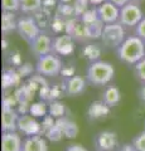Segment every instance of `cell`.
<instances>
[{
  "mask_svg": "<svg viewBox=\"0 0 145 151\" xmlns=\"http://www.w3.org/2000/svg\"><path fill=\"white\" fill-rule=\"evenodd\" d=\"M63 93L69 97L78 96L86 91V81L81 76H71V77H64L62 83Z\"/></svg>",
  "mask_w": 145,
  "mask_h": 151,
  "instance_id": "9",
  "label": "cell"
},
{
  "mask_svg": "<svg viewBox=\"0 0 145 151\" xmlns=\"http://www.w3.org/2000/svg\"><path fill=\"white\" fill-rule=\"evenodd\" d=\"M96 151H112L118 145V135L112 131H100L93 139Z\"/></svg>",
  "mask_w": 145,
  "mask_h": 151,
  "instance_id": "7",
  "label": "cell"
},
{
  "mask_svg": "<svg viewBox=\"0 0 145 151\" xmlns=\"http://www.w3.org/2000/svg\"><path fill=\"white\" fill-rule=\"evenodd\" d=\"M131 1H135V3H140V1H143V0H131Z\"/></svg>",
  "mask_w": 145,
  "mask_h": 151,
  "instance_id": "38",
  "label": "cell"
},
{
  "mask_svg": "<svg viewBox=\"0 0 145 151\" xmlns=\"http://www.w3.org/2000/svg\"><path fill=\"white\" fill-rule=\"evenodd\" d=\"M62 60L56 53H48L42 55L37 59L35 70L38 74H42L44 77H56L62 72Z\"/></svg>",
  "mask_w": 145,
  "mask_h": 151,
  "instance_id": "3",
  "label": "cell"
},
{
  "mask_svg": "<svg viewBox=\"0 0 145 151\" xmlns=\"http://www.w3.org/2000/svg\"><path fill=\"white\" fill-rule=\"evenodd\" d=\"M52 43H53L52 38L44 34V33H40L29 45H30L32 53H33L37 58H39L42 55L52 53Z\"/></svg>",
  "mask_w": 145,
  "mask_h": 151,
  "instance_id": "11",
  "label": "cell"
},
{
  "mask_svg": "<svg viewBox=\"0 0 145 151\" xmlns=\"http://www.w3.org/2000/svg\"><path fill=\"white\" fill-rule=\"evenodd\" d=\"M96 12H97V17L104 24H111V23L119 22L120 8L115 5V4L107 1V0L97 6Z\"/></svg>",
  "mask_w": 145,
  "mask_h": 151,
  "instance_id": "8",
  "label": "cell"
},
{
  "mask_svg": "<svg viewBox=\"0 0 145 151\" xmlns=\"http://www.w3.org/2000/svg\"><path fill=\"white\" fill-rule=\"evenodd\" d=\"M47 141L42 137V135H33L28 136L23 141V149L22 151H47Z\"/></svg>",
  "mask_w": 145,
  "mask_h": 151,
  "instance_id": "15",
  "label": "cell"
},
{
  "mask_svg": "<svg viewBox=\"0 0 145 151\" xmlns=\"http://www.w3.org/2000/svg\"><path fill=\"white\" fill-rule=\"evenodd\" d=\"M134 74L139 82L145 83V57L136 64H134Z\"/></svg>",
  "mask_w": 145,
  "mask_h": 151,
  "instance_id": "26",
  "label": "cell"
},
{
  "mask_svg": "<svg viewBox=\"0 0 145 151\" xmlns=\"http://www.w3.org/2000/svg\"><path fill=\"white\" fill-rule=\"evenodd\" d=\"M118 151H138V150L134 147L133 144H124Z\"/></svg>",
  "mask_w": 145,
  "mask_h": 151,
  "instance_id": "35",
  "label": "cell"
},
{
  "mask_svg": "<svg viewBox=\"0 0 145 151\" xmlns=\"http://www.w3.org/2000/svg\"><path fill=\"white\" fill-rule=\"evenodd\" d=\"M17 23L15 20V15L14 13L10 12H3V17H1V29L4 33L12 32L14 29H17Z\"/></svg>",
  "mask_w": 145,
  "mask_h": 151,
  "instance_id": "19",
  "label": "cell"
},
{
  "mask_svg": "<svg viewBox=\"0 0 145 151\" xmlns=\"http://www.w3.org/2000/svg\"><path fill=\"white\" fill-rule=\"evenodd\" d=\"M18 112L12 106L3 105L1 110V130L3 132H13L18 130Z\"/></svg>",
  "mask_w": 145,
  "mask_h": 151,
  "instance_id": "13",
  "label": "cell"
},
{
  "mask_svg": "<svg viewBox=\"0 0 145 151\" xmlns=\"http://www.w3.org/2000/svg\"><path fill=\"white\" fill-rule=\"evenodd\" d=\"M101 40L106 47L109 48L118 49L119 45L123 43L126 38L125 27L120 22L111 23V24H105L102 28L101 33Z\"/></svg>",
  "mask_w": 145,
  "mask_h": 151,
  "instance_id": "4",
  "label": "cell"
},
{
  "mask_svg": "<svg viewBox=\"0 0 145 151\" xmlns=\"http://www.w3.org/2000/svg\"><path fill=\"white\" fill-rule=\"evenodd\" d=\"M121 100V93H120V89L111 84V86H107L105 88L104 93H102V101H104L107 106L110 107H114L116 106Z\"/></svg>",
  "mask_w": 145,
  "mask_h": 151,
  "instance_id": "18",
  "label": "cell"
},
{
  "mask_svg": "<svg viewBox=\"0 0 145 151\" xmlns=\"http://www.w3.org/2000/svg\"><path fill=\"white\" fill-rule=\"evenodd\" d=\"M110 113V106H107L104 101H93L87 110V116L90 120L104 119Z\"/></svg>",
  "mask_w": 145,
  "mask_h": 151,
  "instance_id": "16",
  "label": "cell"
},
{
  "mask_svg": "<svg viewBox=\"0 0 145 151\" xmlns=\"http://www.w3.org/2000/svg\"><path fill=\"white\" fill-rule=\"evenodd\" d=\"M144 18V13L140 8L139 3L135 1H129L126 5L120 8V17H119V22L123 24L124 27L128 28H135L141 19Z\"/></svg>",
  "mask_w": 145,
  "mask_h": 151,
  "instance_id": "5",
  "label": "cell"
},
{
  "mask_svg": "<svg viewBox=\"0 0 145 151\" xmlns=\"http://www.w3.org/2000/svg\"><path fill=\"white\" fill-rule=\"evenodd\" d=\"M45 136H47V139H48L49 141H53V142H58V141L62 140V137H63L64 135H63V131L54 124L48 131L45 132Z\"/></svg>",
  "mask_w": 145,
  "mask_h": 151,
  "instance_id": "25",
  "label": "cell"
},
{
  "mask_svg": "<svg viewBox=\"0 0 145 151\" xmlns=\"http://www.w3.org/2000/svg\"><path fill=\"white\" fill-rule=\"evenodd\" d=\"M100 54H101V49L96 44H88L82 48V55L88 60H91V62L99 60Z\"/></svg>",
  "mask_w": 145,
  "mask_h": 151,
  "instance_id": "22",
  "label": "cell"
},
{
  "mask_svg": "<svg viewBox=\"0 0 145 151\" xmlns=\"http://www.w3.org/2000/svg\"><path fill=\"white\" fill-rule=\"evenodd\" d=\"M62 73L64 77H71V76H74V68L73 67H68V68H62Z\"/></svg>",
  "mask_w": 145,
  "mask_h": 151,
  "instance_id": "33",
  "label": "cell"
},
{
  "mask_svg": "<svg viewBox=\"0 0 145 151\" xmlns=\"http://www.w3.org/2000/svg\"><path fill=\"white\" fill-rule=\"evenodd\" d=\"M3 12L15 13L20 10V0H1Z\"/></svg>",
  "mask_w": 145,
  "mask_h": 151,
  "instance_id": "27",
  "label": "cell"
},
{
  "mask_svg": "<svg viewBox=\"0 0 145 151\" xmlns=\"http://www.w3.org/2000/svg\"><path fill=\"white\" fill-rule=\"evenodd\" d=\"M144 129H145V122H144Z\"/></svg>",
  "mask_w": 145,
  "mask_h": 151,
  "instance_id": "39",
  "label": "cell"
},
{
  "mask_svg": "<svg viewBox=\"0 0 145 151\" xmlns=\"http://www.w3.org/2000/svg\"><path fill=\"white\" fill-rule=\"evenodd\" d=\"M56 124V121H54V117L53 116H44L43 117V121L40 122V126H42V135H45V132L48 131L50 127H52L53 125Z\"/></svg>",
  "mask_w": 145,
  "mask_h": 151,
  "instance_id": "29",
  "label": "cell"
},
{
  "mask_svg": "<svg viewBox=\"0 0 145 151\" xmlns=\"http://www.w3.org/2000/svg\"><path fill=\"white\" fill-rule=\"evenodd\" d=\"M48 113L50 116H53L54 119L63 117L64 113H66V106H64V103L59 102V101H52L49 103Z\"/></svg>",
  "mask_w": 145,
  "mask_h": 151,
  "instance_id": "23",
  "label": "cell"
},
{
  "mask_svg": "<svg viewBox=\"0 0 145 151\" xmlns=\"http://www.w3.org/2000/svg\"><path fill=\"white\" fill-rule=\"evenodd\" d=\"M47 112H48V108L44 102H34L29 106V113L34 117H44Z\"/></svg>",
  "mask_w": 145,
  "mask_h": 151,
  "instance_id": "24",
  "label": "cell"
},
{
  "mask_svg": "<svg viewBox=\"0 0 145 151\" xmlns=\"http://www.w3.org/2000/svg\"><path fill=\"white\" fill-rule=\"evenodd\" d=\"M17 30L19 33V35L29 44L40 34L39 27L32 17H22L18 19Z\"/></svg>",
  "mask_w": 145,
  "mask_h": 151,
  "instance_id": "6",
  "label": "cell"
},
{
  "mask_svg": "<svg viewBox=\"0 0 145 151\" xmlns=\"http://www.w3.org/2000/svg\"><path fill=\"white\" fill-rule=\"evenodd\" d=\"M138 96H139V100L141 101V103L145 105V83H143V86L140 87L139 92H138Z\"/></svg>",
  "mask_w": 145,
  "mask_h": 151,
  "instance_id": "34",
  "label": "cell"
},
{
  "mask_svg": "<svg viewBox=\"0 0 145 151\" xmlns=\"http://www.w3.org/2000/svg\"><path fill=\"white\" fill-rule=\"evenodd\" d=\"M20 77L22 76L15 72L14 69L10 70H5L3 74V88H8L12 86H18L20 82Z\"/></svg>",
  "mask_w": 145,
  "mask_h": 151,
  "instance_id": "20",
  "label": "cell"
},
{
  "mask_svg": "<svg viewBox=\"0 0 145 151\" xmlns=\"http://www.w3.org/2000/svg\"><path fill=\"white\" fill-rule=\"evenodd\" d=\"M52 52L59 55H71L74 52V42L69 34L53 38Z\"/></svg>",
  "mask_w": 145,
  "mask_h": 151,
  "instance_id": "12",
  "label": "cell"
},
{
  "mask_svg": "<svg viewBox=\"0 0 145 151\" xmlns=\"http://www.w3.org/2000/svg\"><path fill=\"white\" fill-rule=\"evenodd\" d=\"M32 72H33V65L30 63H25L20 65L19 68H18V73H19L22 77H25V76H30Z\"/></svg>",
  "mask_w": 145,
  "mask_h": 151,
  "instance_id": "31",
  "label": "cell"
},
{
  "mask_svg": "<svg viewBox=\"0 0 145 151\" xmlns=\"http://www.w3.org/2000/svg\"><path fill=\"white\" fill-rule=\"evenodd\" d=\"M131 144L138 151H145V130L139 132L136 136H134Z\"/></svg>",
  "mask_w": 145,
  "mask_h": 151,
  "instance_id": "28",
  "label": "cell"
},
{
  "mask_svg": "<svg viewBox=\"0 0 145 151\" xmlns=\"http://www.w3.org/2000/svg\"><path fill=\"white\" fill-rule=\"evenodd\" d=\"M135 35L141 38V39L145 42V17L141 19V22L135 27Z\"/></svg>",
  "mask_w": 145,
  "mask_h": 151,
  "instance_id": "30",
  "label": "cell"
},
{
  "mask_svg": "<svg viewBox=\"0 0 145 151\" xmlns=\"http://www.w3.org/2000/svg\"><path fill=\"white\" fill-rule=\"evenodd\" d=\"M107 1H110L112 4H115V5H118L119 8H121V6L126 5L129 1H131V0H107Z\"/></svg>",
  "mask_w": 145,
  "mask_h": 151,
  "instance_id": "36",
  "label": "cell"
},
{
  "mask_svg": "<svg viewBox=\"0 0 145 151\" xmlns=\"http://www.w3.org/2000/svg\"><path fill=\"white\" fill-rule=\"evenodd\" d=\"M23 141L15 131L3 132L1 136V151H22Z\"/></svg>",
  "mask_w": 145,
  "mask_h": 151,
  "instance_id": "14",
  "label": "cell"
},
{
  "mask_svg": "<svg viewBox=\"0 0 145 151\" xmlns=\"http://www.w3.org/2000/svg\"><path fill=\"white\" fill-rule=\"evenodd\" d=\"M18 130L27 136L42 135V126L32 115H22L18 119Z\"/></svg>",
  "mask_w": 145,
  "mask_h": 151,
  "instance_id": "10",
  "label": "cell"
},
{
  "mask_svg": "<svg viewBox=\"0 0 145 151\" xmlns=\"http://www.w3.org/2000/svg\"><path fill=\"white\" fill-rule=\"evenodd\" d=\"M12 62H13V64H15V65H20L19 53H15V54H14V57H12Z\"/></svg>",
  "mask_w": 145,
  "mask_h": 151,
  "instance_id": "37",
  "label": "cell"
},
{
  "mask_svg": "<svg viewBox=\"0 0 145 151\" xmlns=\"http://www.w3.org/2000/svg\"><path fill=\"white\" fill-rule=\"evenodd\" d=\"M56 125H57L61 130L63 131V135L66 136L67 139H73L76 137L78 134V127L76 122L71 121L69 119H67L66 116L59 117V119L56 120Z\"/></svg>",
  "mask_w": 145,
  "mask_h": 151,
  "instance_id": "17",
  "label": "cell"
},
{
  "mask_svg": "<svg viewBox=\"0 0 145 151\" xmlns=\"http://www.w3.org/2000/svg\"><path fill=\"white\" fill-rule=\"evenodd\" d=\"M64 151H88V150L79 144H72V145H68Z\"/></svg>",
  "mask_w": 145,
  "mask_h": 151,
  "instance_id": "32",
  "label": "cell"
},
{
  "mask_svg": "<svg viewBox=\"0 0 145 151\" xmlns=\"http://www.w3.org/2000/svg\"><path fill=\"white\" fill-rule=\"evenodd\" d=\"M115 68L114 65L105 60L91 62L86 70V78L93 86H105L114 78Z\"/></svg>",
  "mask_w": 145,
  "mask_h": 151,
  "instance_id": "2",
  "label": "cell"
},
{
  "mask_svg": "<svg viewBox=\"0 0 145 151\" xmlns=\"http://www.w3.org/2000/svg\"><path fill=\"white\" fill-rule=\"evenodd\" d=\"M116 54L123 63L134 65L145 57V42L138 35L126 37L116 49Z\"/></svg>",
  "mask_w": 145,
  "mask_h": 151,
  "instance_id": "1",
  "label": "cell"
},
{
  "mask_svg": "<svg viewBox=\"0 0 145 151\" xmlns=\"http://www.w3.org/2000/svg\"><path fill=\"white\" fill-rule=\"evenodd\" d=\"M43 0H20V12L25 14L37 13L42 8Z\"/></svg>",
  "mask_w": 145,
  "mask_h": 151,
  "instance_id": "21",
  "label": "cell"
}]
</instances>
